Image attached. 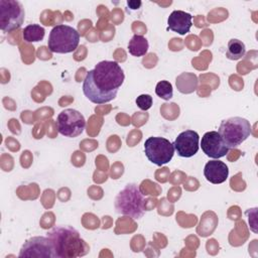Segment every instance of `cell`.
<instances>
[{
  "mask_svg": "<svg viewBox=\"0 0 258 258\" xmlns=\"http://www.w3.org/2000/svg\"><path fill=\"white\" fill-rule=\"evenodd\" d=\"M124 80V72L117 61L102 60L87 73L83 92L91 102L105 104L116 98Z\"/></svg>",
  "mask_w": 258,
  "mask_h": 258,
  "instance_id": "cell-1",
  "label": "cell"
},
{
  "mask_svg": "<svg viewBox=\"0 0 258 258\" xmlns=\"http://www.w3.org/2000/svg\"><path fill=\"white\" fill-rule=\"evenodd\" d=\"M52 242L56 258H74L86 255L90 247L79 232L70 226H56L46 235Z\"/></svg>",
  "mask_w": 258,
  "mask_h": 258,
  "instance_id": "cell-2",
  "label": "cell"
},
{
  "mask_svg": "<svg viewBox=\"0 0 258 258\" xmlns=\"http://www.w3.org/2000/svg\"><path fill=\"white\" fill-rule=\"evenodd\" d=\"M115 210L118 214L138 220L145 214V198L136 183H128L115 198Z\"/></svg>",
  "mask_w": 258,
  "mask_h": 258,
  "instance_id": "cell-3",
  "label": "cell"
},
{
  "mask_svg": "<svg viewBox=\"0 0 258 258\" xmlns=\"http://www.w3.org/2000/svg\"><path fill=\"white\" fill-rule=\"evenodd\" d=\"M218 132L231 149L242 144L250 136L251 125L245 118L231 117L221 122Z\"/></svg>",
  "mask_w": 258,
  "mask_h": 258,
  "instance_id": "cell-4",
  "label": "cell"
},
{
  "mask_svg": "<svg viewBox=\"0 0 258 258\" xmlns=\"http://www.w3.org/2000/svg\"><path fill=\"white\" fill-rule=\"evenodd\" d=\"M80 42V33L70 25L54 26L48 36L47 45L51 52L69 53L74 51Z\"/></svg>",
  "mask_w": 258,
  "mask_h": 258,
  "instance_id": "cell-5",
  "label": "cell"
},
{
  "mask_svg": "<svg viewBox=\"0 0 258 258\" xmlns=\"http://www.w3.org/2000/svg\"><path fill=\"white\" fill-rule=\"evenodd\" d=\"M144 152L148 160L158 166L166 164L174 154V146L163 137H149L144 143Z\"/></svg>",
  "mask_w": 258,
  "mask_h": 258,
  "instance_id": "cell-6",
  "label": "cell"
},
{
  "mask_svg": "<svg viewBox=\"0 0 258 258\" xmlns=\"http://www.w3.org/2000/svg\"><path fill=\"white\" fill-rule=\"evenodd\" d=\"M24 8L16 0H0V28L3 32L18 29L24 21Z\"/></svg>",
  "mask_w": 258,
  "mask_h": 258,
  "instance_id": "cell-7",
  "label": "cell"
},
{
  "mask_svg": "<svg viewBox=\"0 0 258 258\" xmlns=\"http://www.w3.org/2000/svg\"><path fill=\"white\" fill-rule=\"evenodd\" d=\"M85 127V117L75 109H64L57 115L56 128L62 136L77 137L84 132Z\"/></svg>",
  "mask_w": 258,
  "mask_h": 258,
  "instance_id": "cell-8",
  "label": "cell"
},
{
  "mask_svg": "<svg viewBox=\"0 0 258 258\" xmlns=\"http://www.w3.org/2000/svg\"><path fill=\"white\" fill-rule=\"evenodd\" d=\"M18 257L56 258V255L51 240L47 236H40L28 239L22 245Z\"/></svg>",
  "mask_w": 258,
  "mask_h": 258,
  "instance_id": "cell-9",
  "label": "cell"
},
{
  "mask_svg": "<svg viewBox=\"0 0 258 258\" xmlns=\"http://www.w3.org/2000/svg\"><path fill=\"white\" fill-rule=\"evenodd\" d=\"M204 153L214 159L224 157L230 150L218 131H209L204 134L201 141Z\"/></svg>",
  "mask_w": 258,
  "mask_h": 258,
  "instance_id": "cell-10",
  "label": "cell"
},
{
  "mask_svg": "<svg viewBox=\"0 0 258 258\" xmlns=\"http://www.w3.org/2000/svg\"><path fill=\"white\" fill-rule=\"evenodd\" d=\"M173 146L180 157H191L199 151L200 136L194 130H185L177 135Z\"/></svg>",
  "mask_w": 258,
  "mask_h": 258,
  "instance_id": "cell-11",
  "label": "cell"
},
{
  "mask_svg": "<svg viewBox=\"0 0 258 258\" xmlns=\"http://www.w3.org/2000/svg\"><path fill=\"white\" fill-rule=\"evenodd\" d=\"M204 174L208 181L214 184H219L226 181L229 175V169L225 162L214 159L206 163Z\"/></svg>",
  "mask_w": 258,
  "mask_h": 258,
  "instance_id": "cell-12",
  "label": "cell"
},
{
  "mask_svg": "<svg viewBox=\"0 0 258 258\" xmlns=\"http://www.w3.org/2000/svg\"><path fill=\"white\" fill-rule=\"evenodd\" d=\"M168 28L180 35L189 32L192 25V16L182 10H174L167 18Z\"/></svg>",
  "mask_w": 258,
  "mask_h": 258,
  "instance_id": "cell-13",
  "label": "cell"
},
{
  "mask_svg": "<svg viewBox=\"0 0 258 258\" xmlns=\"http://www.w3.org/2000/svg\"><path fill=\"white\" fill-rule=\"evenodd\" d=\"M149 47L148 40L142 36L135 34L128 43V51L133 56H142L145 55Z\"/></svg>",
  "mask_w": 258,
  "mask_h": 258,
  "instance_id": "cell-14",
  "label": "cell"
},
{
  "mask_svg": "<svg viewBox=\"0 0 258 258\" xmlns=\"http://www.w3.org/2000/svg\"><path fill=\"white\" fill-rule=\"evenodd\" d=\"M246 53V46L244 42L239 39L232 38L228 42V49L226 52V56L229 59L237 60L242 58Z\"/></svg>",
  "mask_w": 258,
  "mask_h": 258,
  "instance_id": "cell-15",
  "label": "cell"
},
{
  "mask_svg": "<svg viewBox=\"0 0 258 258\" xmlns=\"http://www.w3.org/2000/svg\"><path fill=\"white\" fill-rule=\"evenodd\" d=\"M44 28L39 24H29L24 27L22 36L26 42H34L41 40L44 37Z\"/></svg>",
  "mask_w": 258,
  "mask_h": 258,
  "instance_id": "cell-16",
  "label": "cell"
},
{
  "mask_svg": "<svg viewBox=\"0 0 258 258\" xmlns=\"http://www.w3.org/2000/svg\"><path fill=\"white\" fill-rule=\"evenodd\" d=\"M155 93L159 98L163 100H169L173 97L172 85L168 81H160L155 87Z\"/></svg>",
  "mask_w": 258,
  "mask_h": 258,
  "instance_id": "cell-17",
  "label": "cell"
},
{
  "mask_svg": "<svg viewBox=\"0 0 258 258\" xmlns=\"http://www.w3.org/2000/svg\"><path fill=\"white\" fill-rule=\"evenodd\" d=\"M136 105L143 111H146L152 106V97L148 94H142L136 98Z\"/></svg>",
  "mask_w": 258,
  "mask_h": 258,
  "instance_id": "cell-18",
  "label": "cell"
},
{
  "mask_svg": "<svg viewBox=\"0 0 258 258\" xmlns=\"http://www.w3.org/2000/svg\"><path fill=\"white\" fill-rule=\"evenodd\" d=\"M141 4H142V2L139 1V0H137V1H136V0H128V1H127V5H128L129 8L132 9V10H136V9L140 8Z\"/></svg>",
  "mask_w": 258,
  "mask_h": 258,
  "instance_id": "cell-19",
  "label": "cell"
}]
</instances>
